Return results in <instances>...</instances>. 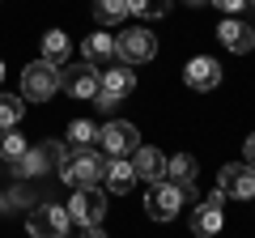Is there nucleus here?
Segmentation results:
<instances>
[{"instance_id":"nucleus-1","label":"nucleus","mask_w":255,"mask_h":238,"mask_svg":"<svg viewBox=\"0 0 255 238\" xmlns=\"http://www.w3.org/2000/svg\"><path fill=\"white\" fill-rule=\"evenodd\" d=\"M132 90H136V77H132L128 64H115V60H111V64L98 73V107L102 111H111L119 98H128Z\"/></svg>"},{"instance_id":"nucleus-2","label":"nucleus","mask_w":255,"mask_h":238,"mask_svg":"<svg viewBox=\"0 0 255 238\" xmlns=\"http://www.w3.org/2000/svg\"><path fill=\"white\" fill-rule=\"evenodd\" d=\"M55 90H60V73H55L47 60L21 68V98H26V102H47Z\"/></svg>"},{"instance_id":"nucleus-3","label":"nucleus","mask_w":255,"mask_h":238,"mask_svg":"<svg viewBox=\"0 0 255 238\" xmlns=\"http://www.w3.org/2000/svg\"><path fill=\"white\" fill-rule=\"evenodd\" d=\"M179 204H183V187L170 183V179H157L149 183V196H145V209L153 221H174L179 217Z\"/></svg>"},{"instance_id":"nucleus-4","label":"nucleus","mask_w":255,"mask_h":238,"mask_svg":"<svg viewBox=\"0 0 255 238\" xmlns=\"http://www.w3.org/2000/svg\"><path fill=\"white\" fill-rule=\"evenodd\" d=\"M102 170H107V162H102L98 153H73L68 162L60 166V179L68 187H98Z\"/></svg>"},{"instance_id":"nucleus-5","label":"nucleus","mask_w":255,"mask_h":238,"mask_svg":"<svg viewBox=\"0 0 255 238\" xmlns=\"http://www.w3.org/2000/svg\"><path fill=\"white\" fill-rule=\"evenodd\" d=\"M26 230H30V238H64L68 234V209H60V204H38V209H30Z\"/></svg>"},{"instance_id":"nucleus-6","label":"nucleus","mask_w":255,"mask_h":238,"mask_svg":"<svg viewBox=\"0 0 255 238\" xmlns=\"http://www.w3.org/2000/svg\"><path fill=\"white\" fill-rule=\"evenodd\" d=\"M107 217V196L98 187H73V200H68V221H81V226H98Z\"/></svg>"},{"instance_id":"nucleus-7","label":"nucleus","mask_w":255,"mask_h":238,"mask_svg":"<svg viewBox=\"0 0 255 238\" xmlns=\"http://www.w3.org/2000/svg\"><path fill=\"white\" fill-rule=\"evenodd\" d=\"M60 90L73 94V98H94L98 94V68L90 60H81V64H60Z\"/></svg>"},{"instance_id":"nucleus-8","label":"nucleus","mask_w":255,"mask_h":238,"mask_svg":"<svg viewBox=\"0 0 255 238\" xmlns=\"http://www.w3.org/2000/svg\"><path fill=\"white\" fill-rule=\"evenodd\" d=\"M153 55H157V43H153L149 30H128V34L115 38V60L119 64H145Z\"/></svg>"},{"instance_id":"nucleus-9","label":"nucleus","mask_w":255,"mask_h":238,"mask_svg":"<svg viewBox=\"0 0 255 238\" xmlns=\"http://www.w3.org/2000/svg\"><path fill=\"white\" fill-rule=\"evenodd\" d=\"M98 140H102V149H107V153L128 157V153H136V145H140V132L132 128L128 119H111L107 128H98Z\"/></svg>"},{"instance_id":"nucleus-10","label":"nucleus","mask_w":255,"mask_h":238,"mask_svg":"<svg viewBox=\"0 0 255 238\" xmlns=\"http://www.w3.org/2000/svg\"><path fill=\"white\" fill-rule=\"evenodd\" d=\"M183 81H187L191 90H217L221 85V64L213 55H196V60L183 68Z\"/></svg>"},{"instance_id":"nucleus-11","label":"nucleus","mask_w":255,"mask_h":238,"mask_svg":"<svg viewBox=\"0 0 255 238\" xmlns=\"http://www.w3.org/2000/svg\"><path fill=\"white\" fill-rule=\"evenodd\" d=\"M132 174H136V179H145V183L166 179V157H162V149L136 145V153H132Z\"/></svg>"},{"instance_id":"nucleus-12","label":"nucleus","mask_w":255,"mask_h":238,"mask_svg":"<svg viewBox=\"0 0 255 238\" xmlns=\"http://www.w3.org/2000/svg\"><path fill=\"white\" fill-rule=\"evenodd\" d=\"M217 192H230V196H238V200H251V192H255L251 162H243V166H226V170H221Z\"/></svg>"},{"instance_id":"nucleus-13","label":"nucleus","mask_w":255,"mask_h":238,"mask_svg":"<svg viewBox=\"0 0 255 238\" xmlns=\"http://www.w3.org/2000/svg\"><path fill=\"white\" fill-rule=\"evenodd\" d=\"M221 204H226V192H213L209 200L196 209L191 230H196V234H217V230H221Z\"/></svg>"},{"instance_id":"nucleus-14","label":"nucleus","mask_w":255,"mask_h":238,"mask_svg":"<svg viewBox=\"0 0 255 238\" xmlns=\"http://www.w3.org/2000/svg\"><path fill=\"white\" fill-rule=\"evenodd\" d=\"M217 38L230 47V51H251L255 47V30L247 26V21H234V17H226L217 26Z\"/></svg>"},{"instance_id":"nucleus-15","label":"nucleus","mask_w":255,"mask_h":238,"mask_svg":"<svg viewBox=\"0 0 255 238\" xmlns=\"http://www.w3.org/2000/svg\"><path fill=\"white\" fill-rule=\"evenodd\" d=\"M196 157L191 153H174V157H166V179H170V183H179L183 192H187V187H196Z\"/></svg>"},{"instance_id":"nucleus-16","label":"nucleus","mask_w":255,"mask_h":238,"mask_svg":"<svg viewBox=\"0 0 255 238\" xmlns=\"http://www.w3.org/2000/svg\"><path fill=\"white\" fill-rule=\"evenodd\" d=\"M102 179H107V187H111L115 196H128V192H132V183H136V174H132V162H128V157H115V162H107Z\"/></svg>"},{"instance_id":"nucleus-17","label":"nucleus","mask_w":255,"mask_h":238,"mask_svg":"<svg viewBox=\"0 0 255 238\" xmlns=\"http://www.w3.org/2000/svg\"><path fill=\"white\" fill-rule=\"evenodd\" d=\"M81 51H85V60H90L94 68H107L111 60H115V38L111 34H90Z\"/></svg>"},{"instance_id":"nucleus-18","label":"nucleus","mask_w":255,"mask_h":238,"mask_svg":"<svg viewBox=\"0 0 255 238\" xmlns=\"http://www.w3.org/2000/svg\"><path fill=\"white\" fill-rule=\"evenodd\" d=\"M68 51H73V43H68V34L64 30H51V34H43V60L47 64H68Z\"/></svg>"},{"instance_id":"nucleus-19","label":"nucleus","mask_w":255,"mask_h":238,"mask_svg":"<svg viewBox=\"0 0 255 238\" xmlns=\"http://www.w3.org/2000/svg\"><path fill=\"white\" fill-rule=\"evenodd\" d=\"M94 17L102 26H115V21L128 17V0H94Z\"/></svg>"},{"instance_id":"nucleus-20","label":"nucleus","mask_w":255,"mask_h":238,"mask_svg":"<svg viewBox=\"0 0 255 238\" xmlns=\"http://www.w3.org/2000/svg\"><path fill=\"white\" fill-rule=\"evenodd\" d=\"M170 9V0H128V13H136V17L153 21V17H166Z\"/></svg>"},{"instance_id":"nucleus-21","label":"nucleus","mask_w":255,"mask_h":238,"mask_svg":"<svg viewBox=\"0 0 255 238\" xmlns=\"http://www.w3.org/2000/svg\"><path fill=\"white\" fill-rule=\"evenodd\" d=\"M0 157L9 166H17L21 157H26V136H17V132H9V136H0Z\"/></svg>"},{"instance_id":"nucleus-22","label":"nucleus","mask_w":255,"mask_h":238,"mask_svg":"<svg viewBox=\"0 0 255 238\" xmlns=\"http://www.w3.org/2000/svg\"><path fill=\"white\" fill-rule=\"evenodd\" d=\"M68 140H73L77 149H85V145H94V140H98V128H94L90 119H73V128H68Z\"/></svg>"},{"instance_id":"nucleus-23","label":"nucleus","mask_w":255,"mask_h":238,"mask_svg":"<svg viewBox=\"0 0 255 238\" xmlns=\"http://www.w3.org/2000/svg\"><path fill=\"white\" fill-rule=\"evenodd\" d=\"M17 119H21V98L0 94V128H17Z\"/></svg>"},{"instance_id":"nucleus-24","label":"nucleus","mask_w":255,"mask_h":238,"mask_svg":"<svg viewBox=\"0 0 255 238\" xmlns=\"http://www.w3.org/2000/svg\"><path fill=\"white\" fill-rule=\"evenodd\" d=\"M209 4H217L226 17H230V13H247V9H251V0H209Z\"/></svg>"},{"instance_id":"nucleus-25","label":"nucleus","mask_w":255,"mask_h":238,"mask_svg":"<svg viewBox=\"0 0 255 238\" xmlns=\"http://www.w3.org/2000/svg\"><path fill=\"white\" fill-rule=\"evenodd\" d=\"M85 238H107V234H102L98 226H85Z\"/></svg>"},{"instance_id":"nucleus-26","label":"nucleus","mask_w":255,"mask_h":238,"mask_svg":"<svg viewBox=\"0 0 255 238\" xmlns=\"http://www.w3.org/2000/svg\"><path fill=\"white\" fill-rule=\"evenodd\" d=\"M187 4H196V9H200V4H209V0H187Z\"/></svg>"},{"instance_id":"nucleus-27","label":"nucleus","mask_w":255,"mask_h":238,"mask_svg":"<svg viewBox=\"0 0 255 238\" xmlns=\"http://www.w3.org/2000/svg\"><path fill=\"white\" fill-rule=\"evenodd\" d=\"M0 81H4V64H0Z\"/></svg>"}]
</instances>
